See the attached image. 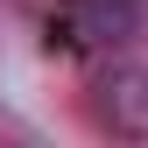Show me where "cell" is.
Returning a JSON list of instances; mask_svg holds the SVG:
<instances>
[{"instance_id": "6da1fadb", "label": "cell", "mask_w": 148, "mask_h": 148, "mask_svg": "<svg viewBox=\"0 0 148 148\" xmlns=\"http://www.w3.org/2000/svg\"><path fill=\"white\" fill-rule=\"evenodd\" d=\"M92 120L120 148H148V64H134V57L106 64L92 78Z\"/></svg>"}, {"instance_id": "7a4b0ae2", "label": "cell", "mask_w": 148, "mask_h": 148, "mask_svg": "<svg viewBox=\"0 0 148 148\" xmlns=\"http://www.w3.org/2000/svg\"><path fill=\"white\" fill-rule=\"evenodd\" d=\"M148 0H64L49 14V42L64 49H120L127 35H141Z\"/></svg>"}]
</instances>
